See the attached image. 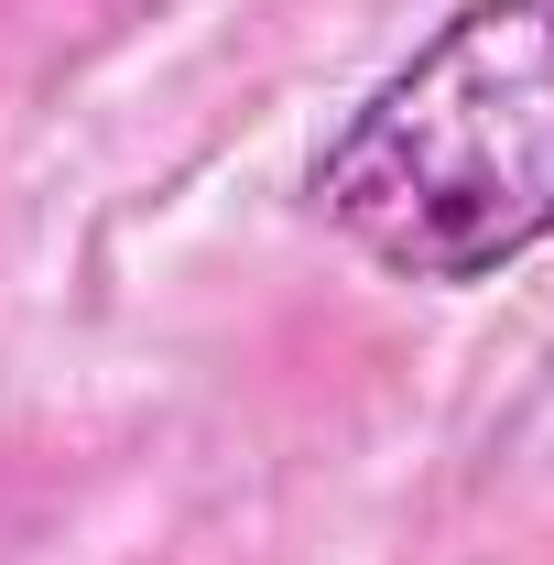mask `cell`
<instances>
[{
  "mask_svg": "<svg viewBox=\"0 0 554 565\" xmlns=\"http://www.w3.org/2000/svg\"><path fill=\"white\" fill-rule=\"evenodd\" d=\"M316 217L392 282L468 294L554 239V0H468L348 109Z\"/></svg>",
  "mask_w": 554,
  "mask_h": 565,
  "instance_id": "6da1fadb",
  "label": "cell"
}]
</instances>
